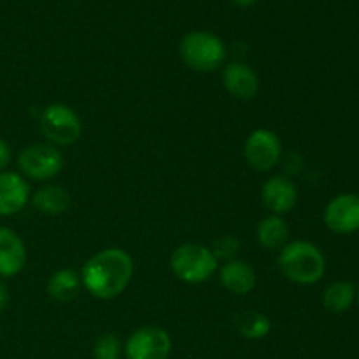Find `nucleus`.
<instances>
[{
  "label": "nucleus",
  "instance_id": "obj_1",
  "mask_svg": "<svg viewBox=\"0 0 359 359\" xmlns=\"http://www.w3.org/2000/svg\"><path fill=\"white\" fill-rule=\"evenodd\" d=\"M133 276V259L119 248L102 249L84 263L81 284L91 297L112 300L128 287Z\"/></svg>",
  "mask_w": 359,
  "mask_h": 359
},
{
  "label": "nucleus",
  "instance_id": "obj_2",
  "mask_svg": "<svg viewBox=\"0 0 359 359\" xmlns=\"http://www.w3.org/2000/svg\"><path fill=\"white\" fill-rule=\"evenodd\" d=\"M280 272L291 283L312 286L326 272V258L318 245L307 241H291L279 251L277 258Z\"/></svg>",
  "mask_w": 359,
  "mask_h": 359
},
{
  "label": "nucleus",
  "instance_id": "obj_3",
  "mask_svg": "<svg viewBox=\"0 0 359 359\" xmlns=\"http://www.w3.org/2000/svg\"><path fill=\"white\" fill-rule=\"evenodd\" d=\"M179 56L196 72H216L226 60V48L217 35L210 32H189L179 42Z\"/></svg>",
  "mask_w": 359,
  "mask_h": 359
},
{
  "label": "nucleus",
  "instance_id": "obj_4",
  "mask_svg": "<svg viewBox=\"0 0 359 359\" xmlns=\"http://www.w3.org/2000/svg\"><path fill=\"white\" fill-rule=\"evenodd\" d=\"M170 269L186 284L207 283L219 269V259L212 249L200 244H182L170 256Z\"/></svg>",
  "mask_w": 359,
  "mask_h": 359
},
{
  "label": "nucleus",
  "instance_id": "obj_5",
  "mask_svg": "<svg viewBox=\"0 0 359 359\" xmlns=\"http://www.w3.org/2000/svg\"><path fill=\"white\" fill-rule=\"evenodd\" d=\"M41 132L55 147L72 146L81 139L83 123L77 112L65 104H51L42 111Z\"/></svg>",
  "mask_w": 359,
  "mask_h": 359
},
{
  "label": "nucleus",
  "instance_id": "obj_6",
  "mask_svg": "<svg viewBox=\"0 0 359 359\" xmlns=\"http://www.w3.org/2000/svg\"><path fill=\"white\" fill-rule=\"evenodd\" d=\"M65 158L51 144H32L18 154V168L32 181H51L63 170Z\"/></svg>",
  "mask_w": 359,
  "mask_h": 359
},
{
  "label": "nucleus",
  "instance_id": "obj_7",
  "mask_svg": "<svg viewBox=\"0 0 359 359\" xmlns=\"http://www.w3.org/2000/svg\"><path fill=\"white\" fill-rule=\"evenodd\" d=\"M283 154V144L279 135L269 128H258L249 133L244 142V158L251 168L258 172H269L277 167Z\"/></svg>",
  "mask_w": 359,
  "mask_h": 359
},
{
  "label": "nucleus",
  "instance_id": "obj_8",
  "mask_svg": "<svg viewBox=\"0 0 359 359\" xmlns=\"http://www.w3.org/2000/svg\"><path fill=\"white\" fill-rule=\"evenodd\" d=\"M170 351V335L158 326L135 330L125 344L126 359H168Z\"/></svg>",
  "mask_w": 359,
  "mask_h": 359
},
{
  "label": "nucleus",
  "instance_id": "obj_9",
  "mask_svg": "<svg viewBox=\"0 0 359 359\" xmlns=\"http://www.w3.org/2000/svg\"><path fill=\"white\" fill-rule=\"evenodd\" d=\"M325 224L333 233L347 235L359 230V195L342 193L326 205Z\"/></svg>",
  "mask_w": 359,
  "mask_h": 359
},
{
  "label": "nucleus",
  "instance_id": "obj_10",
  "mask_svg": "<svg viewBox=\"0 0 359 359\" xmlns=\"http://www.w3.org/2000/svg\"><path fill=\"white\" fill-rule=\"evenodd\" d=\"M262 202L270 214L284 216L291 212L298 202L297 184L286 175H273L262 188Z\"/></svg>",
  "mask_w": 359,
  "mask_h": 359
},
{
  "label": "nucleus",
  "instance_id": "obj_11",
  "mask_svg": "<svg viewBox=\"0 0 359 359\" xmlns=\"http://www.w3.org/2000/svg\"><path fill=\"white\" fill-rule=\"evenodd\" d=\"M223 86L237 100H252L259 91V77L248 63L231 62L223 67Z\"/></svg>",
  "mask_w": 359,
  "mask_h": 359
},
{
  "label": "nucleus",
  "instance_id": "obj_12",
  "mask_svg": "<svg viewBox=\"0 0 359 359\" xmlns=\"http://www.w3.org/2000/svg\"><path fill=\"white\" fill-rule=\"evenodd\" d=\"M30 198V186L16 172H0V217L13 216L25 209Z\"/></svg>",
  "mask_w": 359,
  "mask_h": 359
},
{
  "label": "nucleus",
  "instance_id": "obj_13",
  "mask_svg": "<svg viewBox=\"0 0 359 359\" xmlns=\"http://www.w3.org/2000/svg\"><path fill=\"white\" fill-rule=\"evenodd\" d=\"M27 265V248L14 230L0 226V277H14Z\"/></svg>",
  "mask_w": 359,
  "mask_h": 359
},
{
  "label": "nucleus",
  "instance_id": "obj_14",
  "mask_svg": "<svg viewBox=\"0 0 359 359\" xmlns=\"http://www.w3.org/2000/svg\"><path fill=\"white\" fill-rule=\"evenodd\" d=\"M221 284L230 293L244 297L256 287V272L249 263L242 259H230L221 269H217Z\"/></svg>",
  "mask_w": 359,
  "mask_h": 359
},
{
  "label": "nucleus",
  "instance_id": "obj_15",
  "mask_svg": "<svg viewBox=\"0 0 359 359\" xmlns=\"http://www.w3.org/2000/svg\"><path fill=\"white\" fill-rule=\"evenodd\" d=\"M256 238L263 249L269 251H277L283 249L290 242V226L283 216H270L263 217L256 226Z\"/></svg>",
  "mask_w": 359,
  "mask_h": 359
},
{
  "label": "nucleus",
  "instance_id": "obj_16",
  "mask_svg": "<svg viewBox=\"0 0 359 359\" xmlns=\"http://www.w3.org/2000/svg\"><path fill=\"white\" fill-rule=\"evenodd\" d=\"M81 276L72 269H60L53 273L46 284V293L56 302H70L81 290Z\"/></svg>",
  "mask_w": 359,
  "mask_h": 359
},
{
  "label": "nucleus",
  "instance_id": "obj_17",
  "mask_svg": "<svg viewBox=\"0 0 359 359\" xmlns=\"http://www.w3.org/2000/svg\"><path fill=\"white\" fill-rule=\"evenodd\" d=\"M32 203L35 205V209L48 216H58L70 207V195L62 186L46 184L34 193Z\"/></svg>",
  "mask_w": 359,
  "mask_h": 359
},
{
  "label": "nucleus",
  "instance_id": "obj_18",
  "mask_svg": "<svg viewBox=\"0 0 359 359\" xmlns=\"http://www.w3.org/2000/svg\"><path fill=\"white\" fill-rule=\"evenodd\" d=\"M233 325L241 337L248 340H262L272 332V323H270L269 316L256 311H242L235 314Z\"/></svg>",
  "mask_w": 359,
  "mask_h": 359
},
{
  "label": "nucleus",
  "instance_id": "obj_19",
  "mask_svg": "<svg viewBox=\"0 0 359 359\" xmlns=\"http://www.w3.org/2000/svg\"><path fill=\"white\" fill-rule=\"evenodd\" d=\"M354 300H356V287L347 280L330 284L323 293V305L326 311L333 312V314H342V312L349 311Z\"/></svg>",
  "mask_w": 359,
  "mask_h": 359
},
{
  "label": "nucleus",
  "instance_id": "obj_20",
  "mask_svg": "<svg viewBox=\"0 0 359 359\" xmlns=\"http://www.w3.org/2000/svg\"><path fill=\"white\" fill-rule=\"evenodd\" d=\"M123 354V344L114 333H104L93 346L95 359H119Z\"/></svg>",
  "mask_w": 359,
  "mask_h": 359
},
{
  "label": "nucleus",
  "instance_id": "obj_21",
  "mask_svg": "<svg viewBox=\"0 0 359 359\" xmlns=\"http://www.w3.org/2000/svg\"><path fill=\"white\" fill-rule=\"evenodd\" d=\"M238 241L235 237H231V235H226V237H221L219 241H216V244H214V256H216L217 259L219 258H226L228 262L230 259H235L233 256L237 255L238 251Z\"/></svg>",
  "mask_w": 359,
  "mask_h": 359
},
{
  "label": "nucleus",
  "instance_id": "obj_22",
  "mask_svg": "<svg viewBox=\"0 0 359 359\" xmlns=\"http://www.w3.org/2000/svg\"><path fill=\"white\" fill-rule=\"evenodd\" d=\"M11 163V146L4 139H0V172H6Z\"/></svg>",
  "mask_w": 359,
  "mask_h": 359
},
{
  "label": "nucleus",
  "instance_id": "obj_23",
  "mask_svg": "<svg viewBox=\"0 0 359 359\" xmlns=\"http://www.w3.org/2000/svg\"><path fill=\"white\" fill-rule=\"evenodd\" d=\"M7 304H9V290L6 284L0 283V312L7 307Z\"/></svg>",
  "mask_w": 359,
  "mask_h": 359
},
{
  "label": "nucleus",
  "instance_id": "obj_24",
  "mask_svg": "<svg viewBox=\"0 0 359 359\" xmlns=\"http://www.w3.org/2000/svg\"><path fill=\"white\" fill-rule=\"evenodd\" d=\"M233 4H237L238 7H251L255 6L256 0H233Z\"/></svg>",
  "mask_w": 359,
  "mask_h": 359
},
{
  "label": "nucleus",
  "instance_id": "obj_25",
  "mask_svg": "<svg viewBox=\"0 0 359 359\" xmlns=\"http://www.w3.org/2000/svg\"><path fill=\"white\" fill-rule=\"evenodd\" d=\"M356 300H358V304H359V286L356 287Z\"/></svg>",
  "mask_w": 359,
  "mask_h": 359
}]
</instances>
